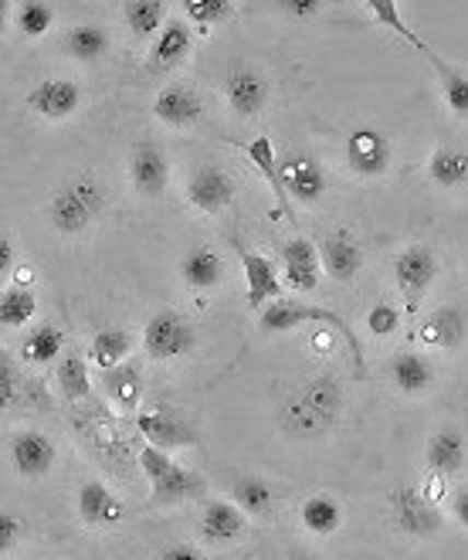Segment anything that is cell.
Listing matches in <instances>:
<instances>
[{
  "label": "cell",
  "mask_w": 468,
  "mask_h": 560,
  "mask_svg": "<svg viewBox=\"0 0 468 560\" xmlns=\"http://www.w3.org/2000/svg\"><path fill=\"white\" fill-rule=\"evenodd\" d=\"M194 343H197L194 326L177 310H156L143 326V350L156 364H171V360L187 357Z\"/></svg>",
  "instance_id": "5b68a950"
},
{
  "label": "cell",
  "mask_w": 468,
  "mask_h": 560,
  "mask_svg": "<svg viewBox=\"0 0 468 560\" xmlns=\"http://www.w3.org/2000/svg\"><path fill=\"white\" fill-rule=\"evenodd\" d=\"M428 180L438 190L468 187V150L455 143H438L428 156Z\"/></svg>",
  "instance_id": "484cf974"
},
{
  "label": "cell",
  "mask_w": 468,
  "mask_h": 560,
  "mask_svg": "<svg viewBox=\"0 0 468 560\" xmlns=\"http://www.w3.org/2000/svg\"><path fill=\"white\" fill-rule=\"evenodd\" d=\"M200 534L208 544H231L245 534V513L227 503V500H211L200 513Z\"/></svg>",
  "instance_id": "83f0119b"
},
{
  "label": "cell",
  "mask_w": 468,
  "mask_h": 560,
  "mask_svg": "<svg viewBox=\"0 0 468 560\" xmlns=\"http://www.w3.org/2000/svg\"><path fill=\"white\" fill-rule=\"evenodd\" d=\"M400 316H405V313H400L394 303H374L371 310H366V329H371V334L381 337V340L394 337L400 329Z\"/></svg>",
  "instance_id": "7bdbcfd3"
},
{
  "label": "cell",
  "mask_w": 468,
  "mask_h": 560,
  "mask_svg": "<svg viewBox=\"0 0 468 560\" xmlns=\"http://www.w3.org/2000/svg\"><path fill=\"white\" fill-rule=\"evenodd\" d=\"M55 463H58V448L45 432H31L27 428V432H17L11 439V466L21 479L38 482L55 469Z\"/></svg>",
  "instance_id": "9a60e30c"
},
{
  "label": "cell",
  "mask_w": 468,
  "mask_h": 560,
  "mask_svg": "<svg viewBox=\"0 0 468 560\" xmlns=\"http://www.w3.org/2000/svg\"><path fill=\"white\" fill-rule=\"evenodd\" d=\"M319 261H323V272L332 282H353L366 261V252L360 245V238L347 228H337V232H326L319 238Z\"/></svg>",
  "instance_id": "8fae6325"
},
{
  "label": "cell",
  "mask_w": 468,
  "mask_h": 560,
  "mask_svg": "<svg viewBox=\"0 0 468 560\" xmlns=\"http://www.w3.org/2000/svg\"><path fill=\"white\" fill-rule=\"evenodd\" d=\"M390 381L400 394H408V398H418V394L431 390L434 384V364L424 357V353H414V350H405L390 360Z\"/></svg>",
  "instance_id": "4316f807"
},
{
  "label": "cell",
  "mask_w": 468,
  "mask_h": 560,
  "mask_svg": "<svg viewBox=\"0 0 468 560\" xmlns=\"http://www.w3.org/2000/svg\"><path fill=\"white\" fill-rule=\"evenodd\" d=\"M65 51H69L75 61H98L109 51V31L103 24H75L69 35H65Z\"/></svg>",
  "instance_id": "8d00e7d4"
},
{
  "label": "cell",
  "mask_w": 468,
  "mask_h": 560,
  "mask_svg": "<svg viewBox=\"0 0 468 560\" xmlns=\"http://www.w3.org/2000/svg\"><path fill=\"white\" fill-rule=\"evenodd\" d=\"M21 398V371H17V360L0 350V411H11Z\"/></svg>",
  "instance_id": "b9f144b4"
},
{
  "label": "cell",
  "mask_w": 468,
  "mask_h": 560,
  "mask_svg": "<svg viewBox=\"0 0 468 560\" xmlns=\"http://www.w3.org/2000/svg\"><path fill=\"white\" fill-rule=\"evenodd\" d=\"M129 350H132V337H129V329H119V326L98 329L89 343V357L98 371H113V368L126 364Z\"/></svg>",
  "instance_id": "836d02e7"
},
{
  "label": "cell",
  "mask_w": 468,
  "mask_h": 560,
  "mask_svg": "<svg viewBox=\"0 0 468 560\" xmlns=\"http://www.w3.org/2000/svg\"><path fill=\"white\" fill-rule=\"evenodd\" d=\"M465 337H468V323H465L461 310H455V306L431 310L418 323V340L434 350H458L465 343Z\"/></svg>",
  "instance_id": "44dd1931"
},
{
  "label": "cell",
  "mask_w": 468,
  "mask_h": 560,
  "mask_svg": "<svg viewBox=\"0 0 468 560\" xmlns=\"http://www.w3.org/2000/svg\"><path fill=\"white\" fill-rule=\"evenodd\" d=\"M387 503H390V516L400 534L418 537V540H431L442 534L445 516L438 503H431L418 486H397L387 497Z\"/></svg>",
  "instance_id": "52a82bcc"
},
{
  "label": "cell",
  "mask_w": 468,
  "mask_h": 560,
  "mask_svg": "<svg viewBox=\"0 0 468 560\" xmlns=\"http://www.w3.org/2000/svg\"><path fill=\"white\" fill-rule=\"evenodd\" d=\"M224 103L242 119H255L269 106V82L251 69H234L224 79Z\"/></svg>",
  "instance_id": "ffe728a7"
},
{
  "label": "cell",
  "mask_w": 468,
  "mask_h": 560,
  "mask_svg": "<svg viewBox=\"0 0 468 560\" xmlns=\"http://www.w3.org/2000/svg\"><path fill=\"white\" fill-rule=\"evenodd\" d=\"M24 98H27V109L35 116L48 122H61V119H72L82 109V85L72 79H45Z\"/></svg>",
  "instance_id": "5bb4252c"
},
{
  "label": "cell",
  "mask_w": 468,
  "mask_h": 560,
  "mask_svg": "<svg viewBox=\"0 0 468 560\" xmlns=\"http://www.w3.org/2000/svg\"><path fill=\"white\" fill-rule=\"evenodd\" d=\"M434 279H438V255H434L428 245H408L397 252L394 285H397L400 303H405V316L421 313Z\"/></svg>",
  "instance_id": "277c9868"
},
{
  "label": "cell",
  "mask_w": 468,
  "mask_h": 560,
  "mask_svg": "<svg viewBox=\"0 0 468 560\" xmlns=\"http://www.w3.org/2000/svg\"><path fill=\"white\" fill-rule=\"evenodd\" d=\"M343 520H347L343 503L337 497H329V492H316V497H309L303 506H299V523H303L306 534H316V537L340 534Z\"/></svg>",
  "instance_id": "f546056e"
},
{
  "label": "cell",
  "mask_w": 468,
  "mask_h": 560,
  "mask_svg": "<svg viewBox=\"0 0 468 560\" xmlns=\"http://www.w3.org/2000/svg\"><path fill=\"white\" fill-rule=\"evenodd\" d=\"M75 506H79V516L85 526H113L126 516V506L116 500V492L98 479H89L79 486Z\"/></svg>",
  "instance_id": "603a6c76"
},
{
  "label": "cell",
  "mask_w": 468,
  "mask_h": 560,
  "mask_svg": "<svg viewBox=\"0 0 468 560\" xmlns=\"http://www.w3.org/2000/svg\"><path fill=\"white\" fill-rule=\"evenodd\" d=\"M14 24L27 42H38L55 24V8L42 4V0H24V4L14 8Z\"/></svg>",
  "instance_id": "ab89813d"
},
{
  "label": "cell",
  "mask_w": 468,
  "mask_h": 560,
  "mask_svg": "<svg viewBox=\"0 0 468 560\" xmlns=\"http://www.w3.org/2000/svg\"><path fill=\"white\" fill-rule=\"evenodd\" d=\"M234 252L242 258V269H245V282H248V310L251 313H261L269 303L282 300L285 295V285L276 272V261L265 258L261 252H251L248 245H242L238 238L231 242Z\"/></svg>",
  "instance_id": "30bf717a"
},
{
  "label": "cell",
  "mask_w": 468,
  "mask_h": 560,
  "mask_svg": "<svg viewBox=\"0 0 468 560\" xmlns=\"http://www.w3.org/2000/svg\"><path fill=\"white\" fill-rule=\"evenodd\" d=\"M343 153H347V167L353 177L360 180H381L390 163H394V143L384 129L377 126H356L347 133V143H343Z\"/></svg>",
  "instance_id": "8992f818"
},
{
  "label": "cell",
  "mask_w": 468,
  "mask_h": 560,
  "mask_svg": "<svg viewBox=\"0 0 468 560\" xmlns=\"http://www.w3.org/2000/svg\"><path fill=\"white\" fill-rule=\"evenodd\" d=\"M282 285L292 292H316L319 279H323V261H319V248L309 238H289L282 248Z\"/></svg>",
  "instance_id": "2e32d148"
},
{
  "label": "cell",
  "mask_w": 468,
  "mask_h": 560,
  "mask_svg": "<svg viewBox=\"0 0 468 560\" xmlns=\"http://www.w3.org/2000/svg\"><path fill=\"white\" fill-rule=\"evenodd\" d=\"M279 11L289 18H316L323 11V4L319 0H289V4H279Z\"/></svg>",
  "instance_id": "f6af8a7d"
},
{
  "label": "cell",
  "mask_w": 468,
  "mask_h": 560,
  "mask_svg": "<svg viewBox=\"0 0 468 560\" xmlns=\"http://www.w3.org/2000/svg\"><path fill=\"white\" fill-rule=\"evenodd\" d=\"M103 387L109 394V401L119 411H137L143 398V374L132 364H119L113 371H103Z\"/></svg>",
  "instance_id": "d6a6232c"
},
{
  "label": "cell",
  "mask_w": 468,
  "mask_h": 560,
  "mask_svg": "<svg viewBox=\"0 0 468 560\" xmlns=\"http://www.w3.org/2000/svg\"><path fill=\"white\" fill-rule=\"evenodd\" d=\"M14 14V4H8V0H0V31H4L8 18Z\"/></svg>",
  "instance_id": "681fc988"
},
{
  "label": "cell",
  "mask_w": 468,
  "mask_h": 560,
  "mask_svg": "<svg viewBox=\"0 0 468 560\" xmlns=\"http://www.w3.org/2000/svg\"><path fill=\"white\" fill-rule=\"evenodd\" d=\"M109 205V190L106 184L92 177V174H82L69 184H61L51 201H48V224L61 238H79L85 235L89 228L103 218Z\"/></svg>",
  "instance_id": "7a4b0ae2"
},
{
  "label": "cell",
  "mask_w": 468,
  "mask_h": 560,
  "mask_svg": "<svg viewBox=\"0 0 468 560\" xmlns=\"http://www.w3.org/2000/svg\"><path fill=\"white\" fill-rule=\"evenodd\" d=\"M140 469L150 479V500H147V506H153V510L177 506L184 500H194L197 492H200L197 472L184 469L177 458H171V452H160L153 445H143Z\"/></svg>",
  "instance_id": "3957f363"
},
{
  "label": "cell",
  "mask_w": 468,
  "mask_h": 560,
  "mask_svg": "<svg viewBox=\"0 0 468 560\" xmlns=\"http://www.w3.org/2000/svg\"><path fill=\"white\" fill-rule=\"evenodd\" d=\"M234 506L251 516H269L276 506V489L261 476H242L234 482Z\"/></svg>",
  "instance_id": "74e56055"
},
{
  "label": "cell",
  "mask_w": 468,
  "mask_h": 560,
  "mask_svg": "<svg viewBox=\"0 0 468 560\" xmlns=\"http://www.w3.org/2000/svg\"><path fill=\"white\" fill-rule=\"evenodd\" d=\"M35 316H38V295L31 289L11 285V289L0 292V326L4 329H21Z\"/></svg>",
  "instance_id": "f35d334b"
},
{
  "label": "cell",
  "mask_w": 468,
  "mask_h": 560,
  "mask_svg": "<svg viewBox=\"0 0 468 560\" xmlns=\"http://www.w3.org/2000/svg\"><path fill=\"white\" fill-rule=\"evenodd\" d=\"M156 560H204V553H200L197 547H190V544H171V547H163L156 553Z\"/></svg>",
  "instance_id": "bcb514c9"
},
{
  "label": "cell",
  "mask_w": 468,
  "mask_h": 560,
  "mask_svg": "<svg viewBox=\"0 0 468 560\" xmlns=\"http://www.w3.org/2000/svg\"><path fill=\"white\" fill-rule=\"evenodd\" d=\"M231 147H238V150L251 160V167H255L265 180H269V187H272V194H276V208H279L276 214L295 221L292 201H289V194H285V187H282V177H279V153H276L272 140H269V137H255V140H248V143H231Z\"/></svg>",
  "instance_id": "7402d4cb"
},
{
  "label": "cell",
  "mask_w": 468,
  "mask_h": 560,
  "mask_svg": "<svg viewBox=\"0 0 468 560\" xmlns=\"http://www.w3.org/2000/svg\"><path fill=\"white\" fill-rule=\"evenodd\" d=\"M137 428H140V435L147 439V445L160 448V452H174V448H190L200 442L197 435V428L180 418L177 411L171 408H150L137 418Z\"/></svg>",
  "instance_id": "7c38bea8"
},
{
  "label": "cell",
  "mask_w": 468,
  "mask_h": 560,
  "mask_svg": "<svg viewBox=\"0 0 468 560\" xmlns=\"http://www.w3.org/2000/svg\"><path fill=\"white\" fill-rule=\"evenodd\" d=\"M279 177H282L289 201L303 205V208H316L326 197V187H329L319 163L303 156V153H292V156L279 160Z\"/></svg>",
  "instance_id": "4fadbf2b"
},
{
  "label": "cell",
  "mask_w": 468,
  "mask_h": 560,
  "mask_svg": "<svg viewBox=\"0 0 468 560\" xmlns=\"http://www.w3.org/2000/svg\"><path fill=\"white\" fill-rule=\"evenodd\" d=\"M234 201H238V187H234V177L218 167V163H204L197 167L187 180V205L200 214H221L227 211Z\"/></svg>",
  "instance_id": "9c48e42d"
},
{
  "label": "cell",
  "mask_w": 468,
  "mask_h": 560,
  "mask_svg": "<svg viewBox=\"0 0 468 560\" xmlns=\"http://www.w3.org/2000/svg\"><path fill=\"white\" fill-rule=\"evenodd\" d=\"M306 323H329V326H337L340 334H347V343L356 350V340L350 334V326L337 313H329L323 306H309V303H299V300H289V295H282V300L269 303V306L258 313V329H261V334H292V329L306 326Z\"/></svg>",
  "instance_id": "ba28073f"
},
{
  "label": "cell",
  "mask_w": 468,
  "mask_h": 560,
  "mask_svg": "<svg viewBox=\"0 0 468 560\" xmlns=\"http://www.w3.org/2000/svg\"><path fill=\"white\" fill-rule=\"evenodd\" d=\"M295 560H313V557H295Z\"/></svg>",
  "instance_id": "f907efd6"
},
{
  "label": "cell",
  "mask_w": 468,
  "mask_h": 560,
  "mask_svg": "<svg viewBox=\"0 0 468 560\" xmlns=\"http://www.w3.org/2000/svg\"><path fill=\"white\" fill-rule=\"evenodd\" d=\"M65 357V329L58 323L35 326L21 343V360L27 368H51Z\"/></svg>",
  "instance_id": "f1b7e54d"
},
{
  "label": "cell",
  "mask_w": 468,
  "mask_h": 560,
  "mask_svg": "<svg viewBox=\"0 0 468 560\" xmlns=\"http://www.w3.org/2000/svg\"><path fill=\"white\" fill-rule=\"evenodd\" d=\"M55 384L65 401H85L92 394V374L89 360L82 353H65L55 364Z\"/></svg>",
  "instance_id": "e575fe53"
},
{
  "label": "cell",
  "mask_w": 468,
  "mask_h": 560,
  "mask_svg": "<svg viewBox=\"0 0 468 560\" xmlns=\"http://www.w3.org/2000/svg\"><path fill=\"white\" fill-rule=\"evenodd\" d=\"M24 537V520H17L14 513L0 510V557L11 553Z\"/></svg>",
  "instance_id": "ee69618b"
},
{
  "label": "cell",
  "mask_w": 468,
  "mask_h": 560,
  "mask_svg": "<svg viewBox=\"0 0 468 560\" xmlns=\"http://www.w3.org/2000/svg\"><path fill=\"white\" fill-rule=\"evenodd\" d=\"M452 513H455V520L468 530V486H461L455 497H452Z\"/></svg>",
  "instance_id": "c3c4849f"
},
{
  "label": "cell",
  "mask_w": 468,
  "mask_h": 560,
  "mask_svg": "<svg viewBox=\"0 0 468 560\" xmlns=\"http://www.w3.org/2000/svg\"><path fill=\"white\" fill-rule=\"evenodd\" d=\"M347 411L343 384L329 374L299 381L279 405V424L292 439H319L337 428Z\"/></svg>",
  "instance_id": "6da1fadb"
},
{
  "label": "cell",
  "mask_w": 468,
  "mask_h": 560,
  "mask_svg": "<svg viewBox=\"0 0 468 560\" xmlns=\"http://www.w3.org/2000/svg\"><path fill=\"white\" fill-rule=\"evenodd\" d=\"M428 61H431L434 75H438L442 98H445L448 113H452V116H458V119H468V72H461L458 65L445 61L438 51H431V55H428Z\"/></svg>",
  "instance_id": "4dcf8cb0"
},
{
  "label": "cell",
  "mask_w": 468,
  "mask_h": 560,
  "mask_svg": "<svg viewBox=\"0 0 468 560\" xmlns=\"http://www.w3.org/2000/svg\"><path fill=\"white\" fill-rule=\"evenodd\" d=\"M14 266H17V248L4 232H0V279H4L8 272H14Z\"/></svg>",
  "instance_id": "7dc6e473"
},
{
  "label": "cell",
  "mask_w": 468,
  "mask_h": 560,
  "mask_svg": "<svg viewBox=\"0 0 468 560\" xmlns=\"http://www.w3.org/2000/svg\"><path fill=\"white\" fill-rule=\"evenodd\" d=\"M180 279L190 292H211L224 282V258L211 245H194L180 261Z\"/></svg>",
  "instance_id": "d4e9b609"
},
{
  "label": "cell",
  "mask_w": 468,
  "mask_h": 560,
  "mask_svg": "<svg viewBox=\"0 0 468 560\" xmlns=\"http://www.w3.org/2000/svg\"><path fill=\"white\" fill-rule=\"evenodd\" d=\"M180 11L190 24H197L200 31H204V35L211 27H218V24H224L238 14V8H234L231 0H184Z\"/></svg>",
  "instance_id": "60d3db41"
},
{
  "label": "cell",
  "mask_w": 468,
  "mask_h": 560,
  "mask_svg": "<svg viewBox=\"0 0 468 560\" xmlns=\"http://www.w3.org/2000/svg\"><path fill=\"white\" fill-rule=\"evenodd\" d=\"M122 18H126V27L132 38L153 42L166 24V4L163 0H132V4L122 8Z\"/></svg>",
  "instance_id": "d590c367"
},
{
  "label": "cell",
  "mask_w": 468,
  "mask_h": 560,
  "mask_svg": "<svg viewBox=\"0 0 468 560\" xmlns=\"http://www.w3.org/2000/svg\"><path fill=\"white\" fill-rule=\"evenodd\" d=\"M363 11L371 14V21L374 24H381V27H387L390 35H397L405 45H411L414 51H421L424 58L434 51L414 27H408V21H405V14H400V4H394V0H366L363 4Z\"/></svg>",
  "instance_id": "1f68e13d"
},
{
  "label": "cell",
  "mask_w": 468,
  "mask_h": 560,
  "mask_svg": "<svg viewBox=\"0 0 468 560\" xmlns=\"http://www.w3.org/2000/svg\"><path fill=\"white\" fill-rule=\"evenodd\" d=\"M424 458H428V469L431 476H442V479H452L455 472H461L465 458H468V442L458 428H438L431 439H428V448H424Z\"/></svg>",
  "instance_id": "cb8c5ba5"
},
{
  "label": "cell",
  "mask_w": 468,
  "mask_h": 560,
  "mask_svg": "<svg viewBox=\"0 0 468 560\" xmlns=\"http://www.w3.org/2000/svg\"><path fill=\"white\" fill-rule=\"evenodd\" d=\"M153 116L171 129H194L200 116H204V103H200V95L187 82H171L160 89Z\"/></svg>",
  "instance_id": "ac0fdd59"
},
{
  "label": "cell",
  "mask_w": 468,
  "mask_h": 560,
  "mask_svg": "<svg viewBox=\"0 0 468 560\" xmlns=\"http://www.w3.org/2000/svg\"><path fill=\"white\" fill-rule=\"evenodd\" d=\"M129 180L143 197H160L171 187V160H166L163 147L153 140H143L132 147L129 156Z\"/></svg>",
  "instance_id": "e0dca14e"
},
{
  "label": "cell",
  "mask_w": 468,
  "mask_h": 560,
  "mask_svg": "<svg viewBox=\"0 0 468 560\" xmlns=\"http://www.w3.org/2000/svg\"><path fill=\"white\" fill-rule=\"evenodd\" d=\"M190 48H194V35H190L187 21H177V18H174V21H166L163 31L153 38V45H150L147 72L163 75V72L180 69V65L187 61V55H190Z\"/></svg>",
  "instance_id": "d6986e66"
}]
</instances>
